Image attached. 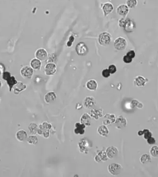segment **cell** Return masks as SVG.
Returning a JSON list of instances; mask_svg holds the SVG:
<instances>
[{
  "mask_svg": "<svg viewBox=\"0 0 158 177\" xmlns=\"http://www.w3.org/2000/svg\"><path fill=\"white\" fill-rule=\"evenodd\" d=\"M57 98V96L56 93L53 91H50L46 94L44 96L45 102L46 103L49 104L54 102Z\"/></svg>",
  "mask_w": 158,
  "mask_h": 177,
  "instance_id": "19",
  "label": "cell"
},
{
  "mask_svg": "<svg viewBox=\"0 0 158 177\" xmlns=\"http://www.w3.org/2000/svg\"><path fill=\"white\" fill-rule=\"evenodd\" d=\"M134 25L132 20L131 19H127L125 20V24L124 26V28L127 31H133L134 29Z\"/></svg>",
  "mask_w": 158,
  "mask_h": 177,
  "instance_id": "26",
  "label": "cell"
},
{
  "mask_svg": "<svg viewBox=\"0 0 158 177\" xmlns=\"http://www.w3.org/2000/svg\"><path fill=\"white\" fill-rule=\"evenodd\" d=\"M91 117L88 113H84L81 115L80 119V122L86 126V127H89L91 124Z\"/></svg>",
  "mask_w": 158,
  "mask_h": 177,
  "instance_id": "20",
  "label": "cell"
},
{
  "mask_svg": "<svg viewBox=\"0 0 158 177\" xmlns=\"http://www.w3.org/2000/svg\"><path fill=\"white\" fill-rule=\"evenodd\" d=\"M27 85L24 84L22 82H18V83L13 87V94L15 95H19L20 92L25 90L27 88Z\"/></svg>",
  "mask_w": 158,
  "mask_h": 177,
  "instance_id": "13",
  "label": "cell"
},
{
  "mask_svg": "<svg viewBox=\"0 0 158 177\" xmlns=\"http://www.w3.org/2000/svg\"><path fill=\"white\" fill-rule=\"evenodd\" d=\"M26 141H27V143L29 144L35 145L38 143V139L37 136L32 135L29 136Z\"/></svg>",
  "mask_w": 158,
  "mask_h": 177,
  "instance_id": "28",
  "label": "cell"
},
{
  "mask_svg": "<svg viewBox=\"0 0 158 177\" xmlns=\"http://www.w3.org/2000/svg\"><path fill=\"white\" fill-rule=\"evenodd\" d=\"M112 37L109 33L105 32L99 35L98 41L100 44L102 46L108 45L111 41Z\"/></svg>",
  "mask_w": 158,
  "mask_h": 177,
  "instance_id": "3",
  "label": "cell"
},
{
  "mask_svg": "<svg viewBox=\"0 0 158 177\" xmlns=\"http://www.w3.org/2000/svg\"><path fill=\"white\" fill-rule=\"evenodd\" d=\"M148 79L142 76H139L134 78V84L137 87H144Z\"/></svg>",
  "mask_w": 158,
  "mask_h": 177,
  "instance_id": "21",
  "label": "cell"
},
{
  "mask_svg": "<svg viewBox=\"0 0 158 177\" xmlns=\"http://www.w3.org/2000/svg\"><path fill=\"white\" fill-rule=\"evenodd\" d=\"M129 11V8L125 4L119 5L116 8V12L118 15L122 16H126Z\"/></svg>",
  "mask_w": 158,
  "mask_h": 177,
  "instance_id": "16",
  "label": "cell"
},
{
  "mask_svg": "<svg viewBox=\"0 0 158 177\" xmlns=\"http://www.w3.org/2000/svg\"><path fill=\"white\" fill-rule=\"evenodd\" d=\"M141 162L143 164L147 163L151 161V157L148 153H145L141 156L140 158Z\"/></svg>",
  "mask_w": 158,
  "mask_h": 177,
  "instance_id": "30",
  "label": "cell"
},
{
  "mask_svg": "<svg viewBox=\"0 0 158 177\" xmlns=\"http://www.w3.org/2000/svg\"><path fill=\"white\" fill-rule=\"evenodd\" d=\"M115 124L116 127L118 129L124 128L127 126V119L123 116H119L116 119Z\"/></svg>",
  "mask_w": 158,
  "mask_h": 177,
  "instance_id": "11",
  "label": "cell"
},
{
  "mask_svg": "<svg viewBox=\"0 0 158 177\" xmlns=\"http://www.w3.org/2000/svg\"><path fill=\"white\" fill-rule=\"evenodd\" d=\"M56 65L54 63H48L45 67V73L46 75L53 76L56 72Z\"/></svg>",
  "mask_w": 158,
  "mask_h": 177,
  "instance_id": "9",
  "label": "cell"
},
{
  "mask_svg": "<svg viewBox=\"0 0 158 177\" xmlns=\"http://www.w3.org/2000/svg\"><path fill=\"white\" fill-rule=\"evenodd\" d=\"M86 87L89 90L95 91L97 88V82L94 79H90L86 83Z\"/></svg>",
  "mask_w": 158,
  "mask_h": 177,
  "instance_id": "25",
  "label": "cell"
},
{
  "mask_svg": "<svg viewBox=\"0 0 158 177\" xmlns=\"http://www.w3.org/2000/svg\"><path fill=\"white\" fill-rule=\"evenodd\" d=\"M94 160H95V162H97V163H100V162H102L101 160L100 159V158L99 157L98 155H96L94 157Z\"/></svg>",
  "mask_w": 158,
  "mask_h": 177,
  "instance_id": "45",
  "label": "cell"
},
{
  "mask_svg": "<svg viewBox=\"0 0 158 177\" xmlns=\"http://www.w3.org/2000/svg\"><path fill=\"white\" fill-rule=\"evenodd\" d=\"M76 53L79 56H85L88 52V49L85 43L84 42H80L77 44L75 47Z\"/></svg>",
  "mask_w": 158,
  "mask_h": 177,
  "instance_id": "7",
  "label": "cell"
},
{
  "mask_svg": "<svg viewBox=\"0 0 158 177\" xmlns=\"http://www.w3.org/2000/svg\"><path fill=\"white\" fill-rule=\"evenodd\" d=\"M1 97H0V103H1Z\"/></svg>",
  "mask_w": 158,
  "mask_h": 177,
  "instance_id": "49",
  "label": "cell"
},
{
  "mask_svg": "<svg viewBox=\"0 0 158 177\" xmlns=\"http://www.w3.org/2000/svg\"><path fill=\"white\" fill-rule=\"evenodd\" d=\"M34 74V69L29 66H24L20 70V74L23 78H31Z\"/></svg>",
  "mask_w": 158,
  "mask_h": 177,
  "instance_id": "4",
  "label": "cell"
},
{
  "mask_svg": "<svg viewBox=\"0 0 158 177\" xmlns=\"http://www.w3.org/2000/svg\"><path fill=\"white\" fill-rule=\"evenodd\" d=\"M52 128V125L50 123H48L47 122L45 121L42 124H39V128L42 129L43 132L47 130H50Z\"/></svg>",
  "mask_w": 158,
  "mask_h": 177,
  "instance_id": "29",
  "label": "cell"
},
{
  "mask_svg": "<svg viewBox=\"0 0 158 177\" xmlns=\"http://www.w3.org/2000/svg\"><path fill=\"white\" fill-rule=\"evenodd\" d=\"M102 9L104 12V16L106 17L114 10V6L111 3L107 2L103 4Z\"/></svg>",
  "mask_w": 158,
  "mask_h": 177,
  "instance_id": "17",
  "label": "cell"
},
{
  "mask_svg": "<svg viewBox=\"0 0 158 177\" xmlns=\"http://www.w3.org/2000/svg\"><path fill=\"white\" fill-rule=\"evenodd\" d=\"M102 77L104 78H108L110 77V72L109 71L108 69H103L102 71Z\"/></svg>",
  "mask_w": 158,
  "mask_h": 177,
  "instance_id": "37",
  "label": "cell"
},
{
  "mask_svg": "<svg viewBox=\"0 0 158 177\" xmlns=\"http://www.w3.org/2000/svg\"><path fill=\"white\" fill-rule=\"evenodd\" d=\"M35 58L41 61H45L48 58V53L46 49L41 48L38 49L35 53Z\"/></svg>",
  "mask_w": 158,
  "mask_h": 177,
  "instance_id": "8",
  "label": "cell"
},
{
  "mask_svg": "<svg viewBox=\"0 0 158 177\" xmlns=\"http://www.w3.org/2000/svg\"><path fill=\"white\" fill-rule=\"evenodd\" d=\"M78 147L80 152L82 153L87 154L89 152L90 144L87 140L83 138L80 140L78 143Z\"/></svg>",
  "mask_w": 158,
  "mask_h": 177,
  "instance_id": "6",
  "label": "cell"
},
{
  "mask_svg": "<svg viewBox=\"0 0 158 177\" xmlns=\"http://www.w3.org/2000/svg\"><path fill=\"white\" fill-rule=\"evenodd\" d=\"M5 68L4 65L0 63V76L2 75L5 72Z\"/></svg>",
  "mask_w": 158,
  "mask_h": 177,
  "instance_id": "42",
  "label": "cell"
},
{
  "mask_svg": "<svg viewBox=\"0 0 158 177\" xmlns=\"http://www.w3.org/2000/svg\"><path fill=\"white\" fill-rule=\"evenodd\" d=\"M43 136L44 138H48L50 137L49 130L45 131L43 132Z\"/></svg>",
  "mask_w": 158,
  "mask_h": 177,
  "instance_id": "44",
  "label": "cell"
},
{
  "mask_svg": "<svg viewBox=\"0 0 158 177\" xmlns=\"http://www.w3.org/2000/svg\"><path fill=\"white\" fill-rule=\"evenodd\" d=\"M97 132L100 136L102 137H108L109 131L106 126L102 125L100 126L97 128Z\"/></svg>",
  "mask_w": 158,
  "mask_h": 177,
  "instance_id": "24",
  "label": "cell"
},
{
  "mask_svg": "<svg viewBox=\"0 0 158 177\" xmlns=\"http://www.w3.org/2000/svg\"><path fill=\"white\" fill-rule=\"evenodd\" d=\"M106 153L108 158L109 159H113L115 158L118 156V150L115 146H110L106 148Z\"/></svg>",
  "mask_w": 158,
  "mask_h": 177,
  "instance_id": "10",
  "label": "cell"
},
{
  "mask_svg": "<svg viewBox=\"0 0 158 177\" xmlns=\"http://www.w3.org/2000/svg\"><path fill=\"white\" fill-rule=\"evenodd\" d=\"M143 135H144V138L145 140H148V138L152 137V133L149 129H144L143 130Z\"/></svg>",
  "mask_w": 158,
  "mask_h": 177,
  "instance_id": "35",
  "label": "cell"
},
{
  "mask_svg": "<svg viewBox=\"0 0 158 177\" xmlns=\"http://www.w3.org/2000/svg\"><path fill=\"white\" fill-rule=\"evenodd\" d=\"M114 45L115 48L117 50H123L127 47V40L125 38L122 37H118L116 38L114 41Z\"/></svg>",
  "mask_w": 158,
  "mask_h": 177,
  "instance_id": "5",
  "label": "cell"
},
{
  "mask_svg": "<svg viewBox=\"0 0 158 177\" xmlns=\"http://www.w3.org/2000/svg\"><path fill=\"white\" fill-rule=\"evenodd\" d=\"M28 137L27 132L23 129L17 131L16 133V138L19 142H24L27 140Z\"/></svg>",
  "mask_w": 158,
  "mask_h": 177,
  "instance_id": "18",
  "label": "cell"
},
{
  "mask_svg": "<svg viewBox=\"0 0 158 177\" xmlns=\"http://www.w3.org/2000/svg\"><path fill=\"white\" fill-rule=\"evenodd\" d=\"M103 111L101 109H92L90 111V116L96 120L99 119L100 118L102 117Z\"/></svg>",
  "mask_w": 158,
  "mask_h": 177,
  "instance_id": "23",
  "label": "cell"
},
{
  "mask_svg": "<svg viewBox=\"0 0 158 177\" xmlns=\"http://www.w3.org/2000/svg\"><path fill=\"white\" fill-rule=\"evenodd\" d=\"M108 171L111 174L116 176L121 174L123 170V167L118 163H114L109 165Z\"/></svg>",
  "mask_w": 158,
  "mask_h": 177,
  "instance_id": "2",
  "label": "cell"
},
{
  "mask_svg": "<svg viewBox=\"0 0 158 177\" xmlns=\"http://www.w3.org/2000/svg\"><path fill=\"white\" fill-rule=\"evenodd\" d=\"M150 153L153 157L158 158V147L154 146L150 149Z\"/></svg>",
  "mask_w": 158,
  "mask_h": 177,
  "instance_id": "34",
  "label": "cell"
},
{
  "mask_svg": "<svg viewBox=\"0 0 158 177\" xmlns=\"http://www.w3.org/2000/svg\"><path fill=\"white\" fill-rule=\"evenodd\" d=\"M126 4L129 8L133 9L137 4V0H127Z\"/></svg>",
  "mask_w": 158,
  "mask_h": 177,
  "instance_id": "33",
  "label": "cell"
},
{
  "mask_svg": "<svg viewBox=\"0 0 158 177\" xmlns=\"http://www.w3.org/2000/svg\"><path fill=\"white\" fill-rule=\"evenodd\" d=\"M132 107L141 109L143 108V104L137 100H133L131 102Z\"/></svg>",
  "mask_w": 158,
  "mask_h": 177,
  "instance_id": "32",
  "label": "cell"
},
{
  "mask_svg": "<svg viewBox=\"0 0 158 177\" xmlns=\"http://www.w3.org/2000/svg\"><path fill=\"white\" fill-rule=\"evenodd\" d=\"M2 78L6 81L9 87V91L11 92L14 85L18 83L16 78L13 76L11 75V73L9 71H5L2 75Z\"/></svg>",
  "mask_w": 158,
  "mask_h": 177,
  "instance_id": "1",
  "label": "cell"
},
{
  "mask_svg": "<svg viewBox=\"0 0 158 177\" xmlns=\"http://www.w3.org/2000/svg\"><path fill=\"white\" fill-rule=\"evenodd\" d=\"M37 134H38L39 135V136H43V131L42 130V129H40V128H38V132H37Z\"/></svg>",
  "mask_w": 158,
  "mask_h": 177,
  "instance_id": "46",
  "label": "cell"
},
{
  "mask_svg": "<svg viewBox=\"0 0 158 177\" xmlns=\"http://www.w3.org/2000/svg\"><path fill=\"white\" fill-rule=\"evenodd\" d=\"M30 65L34 70H40L42 67V63L40 60L38 59L34 58L31 60Z\"/></svg>",
  "mask_w": 158,
  "mask_h": 177,
  "instance_id": "22",
  "label": "cell"
},
{
  "mask_svg": "<svg viewBox=\"0 0 158 177\" xmlns=\"http://www.w3.org/2000/svg\"><path fill=\"white\" fill-rule=\"evenodd\" d=\"M86 126L81 122H76L75 124L74 133L76 135H83L85 134Z\"/></svg>",
  "mask_w": 158,
  "mask_h": 177,
  "instance_id": "15",
  "label": "cell"
},
{
  "mask_svg": "<svg viewBox=\"0 0 158 177\" xmlns=\"http://www.w3.org/2000/svg\"><path fill=\"white\" fill-rule=\"evenodd\" d=\"M108 69H109V71L110 72L111 74L115 73L117 71V68H116V66L114 64H111V65L109 66Z\"/></svg>",
  "mask_w": 158,
  "mask_h": 177,
  "instance_id": "36",
  "label": "cell"
},
{
  "mask_svg": "<svg viewBox=\"0 0 158 177\" xmlns=\"http://www.w3.org/2000/svg\"><path fill=\"white\" fill-rule=\"evenodd\" d=\"M38 127L37 124L34 122H32L29 126V130L30 133L32 135L37 134L38 130Z\"/></svg>",
  "mask_w": 158,
  "mask_h": 177,
  "instance_id": "27",
  "label": "cell"
},
{
  "mask_svg": "<svg viewBox=\"0 0 158 177\" xmlns=\"http://www.w3.org/2000/svg\"><path fill=\"white\" fill-rule=\"evenodd\" d=\"M123 60L124 62L127 63V64H128V63H130L132 62L133 58H131L130 57L126 55V56H125L123 57Z\"/></svg>",
  "mask_w": 158,
  "mask_h": 177,
  "instance_id": "38",
  "label": "cell"
},
{
  "mask_svg": "<svg viewBox=\"0 0 158 177\" xmlns=\"http://www.w3.org/2000/svg\"><path fill=\"white\" fill-rule=\"evenodd\" d=\"M2 85H3V84H2V82H1V81L0 80V88H1V87H2Z\"/></svg>",
  "mask_w": 158,
  "mask_h": 177,
  "instance_id": "48",
  "label": "cell"
},
{
  "mask_svg": "<svg viewBox=\"0 0 158 177\" xmlns=\"http://www.w3.org/2000/svg\"><path fill=\"white\" fill-rule=\"evenodd\" d=\"M138 135L140 136L143 135V130L139 131L138 132Z\"/></svg>",
  "mask_w": 158,
  "mask_h": 177,
  "instance_id": "47",
  "label": "cell"
},
{
  "mask_svg": "<svg viewBox=\"0 0 158 177\" xmlns=\"http://www.w3.org/2000/svg\"><path fill=\"white\" fill-rule=\"evenodd\" d=\"M104 119L103 121V125L108 126L110 125L111 123H115L116 117L114 114L111 113H107L104 116Z\"/></svg>",
  "mask_w": 158,
  "mask_h": 177,
  "instance_id": "14",
  "label": "cell"
},
{
  "mask_svg": "<svg viewBox=\"0 0 158 177\" xmlns=\"http://www.w3.org/2000/svg\"><path fill=\"white\" fill-rule=\"evenodd\" d=\"M127 56H129V57H130L131 58H134L135 57V53L134 51L131 50H129L128 52L127 53Z\"/></svg>",
  "mask_w": 158,
  "mask_h": 177,
  "instance_id": "40",
  "label": "cell"
},
{
  "mask_svg": "<svg viewBox=\"0 0 158 177\" xmlns=\"http://www.w3.org/2000/svg\"><path fill=\"white\" fill-rule=\"evenodd\" d=\"M97 155H99V157H100L102 162H106V161H108V159H109V158L107 156L106 151H104V150L100 151Z\"/></svg>",
  "mask_w": 158,
  "mask_h": 177,
  "instance_id": "31",
  "label": "cell"
},
{
  "mask_svg": "<svg viewBox=\"0 0 158 177\" xmlns=\"http://www.w3.org/2000/svg\"><path fill=\"white\" fill-rule=\"evenodd\" d=\"M147 140V142L150 145H152V144H154L156 143L155 139L153 137H151L150 138H148Z\"/></svg>",
  "mask_w": 158,
  "mask_h": 177,
  "instance_id": "39",
  "label": "cell"
},
{
  "mask_svg": "<svg viewBox=\"0 0 158 177\" xmlns=\"http://www.w3.org/2000/svg\"><path fill=\"white\" fill-rule=\"evenodd\" d=\"M125 22V19H119V22H118V25H119V26L124 28Z\"/></svg>",
  "mask_w": 158,
  "mask_h": 177,
  "instance_id": "41",
  "label": "cell"
},
{
  "mask_svg": "<svg viewBox=\"0 0 158 177\" xmlns=\"http://www.w3.org/2000/svg\"><path fill=\"white\" fill-rule=\"evenodd\" d=\"M73 37V36H71L69 38V40L67 42V45L68 47H71V45H72V42L74 41V38L72 39V38Z\"/></svg>",
  "mask_w": 158,
  "mask_h": 177,
  "instance_id": "43",
  "label": "cell"
},
{
  "mask_svg": "<svg viewBox=\"0 0 158 177\" xmlns=\"http://www.w3.org/2000/svg\"><path fill=\"white\" fill-rule=\"evenodd\" d=\"M84 107L87 109H90L95 106L96 104V101L93 96H87L84 100Z\"/></svg>",
  "mask_w": 158,
  "mask_h": 177,
  "instance_id": "12",
  "label": "cell"
}]
</instances>
